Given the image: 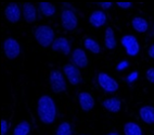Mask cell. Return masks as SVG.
Here are the masks:
<instances>
[{
  "label": "cell",
  "instance_id": "cell-1",
  "mask_svg": "<svg viewBox=\"0 0 154 135\" xmlns=\"http://www.w3.org/2000/svg\"><path fill=\"white\" fill-rule=\"evenodd\" d=\"M37 114L39 120L46 125H50L57 119V106L49 95H42L37 101Z\"/></svg>",
  "mask_w": 154,
  "mask_h": 135
},
{
  "label": "cell",
  "instance_id": "cell-2",
  "mask_svg": "<svg viewBox=\"0 0 154 135\" xmlns=\"http://www.w3.org/2000/svg\"><path fill=\"white\" fill-rule=\"evenodd\" d=\"M34 38L42 47H51L55 40L54 30L48 25H40L34 31Z\"/></svg>",
  "mask_w": 154,
  "mask_h": 135
},
{
  "label": "cell",
  "instance_id": "cell-3",
  "mask_svg": "<svg viewBox=\"0 0 154 135\" xmlns=\"http://www.w3.org/2000/svg\"><path fill=\"white\" fill-rule=\"evenodd\" d=\"M49 82L51 91L54 94H61L66 91V83L63 73L60 70H52L49 73Z\"/></svg>",
  "mask_w": 154,
  "mask_h": 135
},
{
  "label": "cell",
  "instance_id": "cell-4",
  "mask_svg": "<svg viewBox=\"0 0 154 135\" xmlns=\"http://www.w3.org/2000/svg\"><path fill=\"white\" fill-rule=\"evenodd\" d=\"M121 44L126 50V53L130 57H136L140 51V45L135 35L126 34V35L122 36Z\"/></svg>",
  "mask_w": 154,
  "mask_h": 135
},
{
  "label": "cell",
  "instance_id": "cell-5",
  "mask_svg": "<svg viewBox=\"0 0 154 135\" xmlns=\"http://www.w3.org/2000/svg\"><path fill=\"white\" fill-rule=\"evenodd\" d=\"M97 81L100 87L106 93H115L119 91V84L117 83V81L106 74L105 72H100L97 76Z\"/></svg>",
  "mask_w": 154,
  "mask_h": 135
},
{
  "label": "cell",
  "instance_id": "cell-6",
  "mask_svg": "<svg viewBox=\"0 0 154 135\" xmlns=\"http://www.w3.org/2000/svg\"><path fill=\"white\" fill-rule=\"evenodd\" d=\"M62 69H63L64 76L67 79L71 85L77 86L82 82V80H83L82 72H80V69H78L76 66H74L73 63H65Z\"/></svg>",
  "mask_w": 154,
  "mask_h": 135
},
{
  "label": "cell",
  "instance_id": "cell-7",
  "mask_svg": "<svg viewBox=\"0 0 154 135\" xmlns=\"http://www.w3.org/2000/svg\"><path fill=\"white\" fill-rule=\"evenodd\" d=\"M3 53L5 56L7 57V59L9 60H14L21 53V46L20 43L15 38L9 37L5 40L3 43Z\"/></svg>",
  "mask_w": 154,
  "mask_h": 135
},
{
  "label": "cell",
  "instance_id": "cell-8",
  "mask_svg": "<svg viewBox=\"0 0 154 135\" xmlns=\"http://www.w3.org/2000/svg\"><path fill=\"white\" fill-rule=\"evenodd\" d=\"M61 24L66 31H74L78 25V18L71 9H64L61 13Z\"/></svg>",
  "mask_w": 154,
  "mask_h": 135
},
{
  "label": "cell",
  "instance_id": "cell-9",
  "mask_svg": "<svg viewBox=\"0 0 154 135\" xmlns=\"http://www.w3.org/2000/svg\"><path fill=\"white\" fill-rule=\"evenodd\" d=\"M77 99H78L80 109L85 112L91 111L94 108V105H96V100L89 92H80L77 96Z\"/></svg>",
  "mask_w": 154,
  "mask_h": 135
},
{
  "label": "cell",
  "instance_id": "cell-10",
  "mask_svg": "<svg viewBox=\"0 0 154 135\" xmlns=\"http://www.w3.org/2000/svg\"><path fill=\"white\" fill-rule=\"evenodd\" d=\"M5 17L9 22L17 23L22 17V8H20L17 3H9L5 8Z\"/></svg>",
  "mask_w": 154,
  "mask_h": 135
},
{
  "label": "cell",
  "instance_id": "cell-11",
  "mask_svg": "<svg viewBox=\"0 0 154 135\" xmlns=\"http://www.w3.org/2000/svg\"><path fill=\"white\" fill-rule=\"evenodd\" d=\"M72 62L78 69H86L89 64V60L85 50H83L82 48L74 49V51L72 53Z\"/></svg>",
  "mask_w": 154,
  "mask_h": 135
},
{
  "label": "cell",
  "instance_id": "cell-12",
  "mask_svg": "<svg viewBox=\"0 0 154 135\" xmlns=\"http://www.w3.org/2000/svg\"><path fill=\"white\" fill-rule=\"evenodd\" d=\"M51 49L53 51H57L59 53H62L64 56H69L72 53V47L71 43L66 37H58L55 38V40L53 41Z\"/></svg>",
  "mask_w": 154,
  "mask_h": 135
},
{
  "label": "cell",
  "instance_id": "cell-13",
  "mask_svg": "<svg viewBox=\"0 0 154 135\" xmlns=\"http://www.w3.org/2000/svg\"><path fill=\"white\" fill-rule=\"evenodd\" d=\"M22 15L25 22L28 24H33L37 20V9L33 3L25 2L22 5Z\"/></svg>",
  "mask_w": 154,
  "mask_h": 135
},
{
  "label": "cell",
  "instance_id": "cell-14",
  "mask_svg": "<svg viewBox=\"0 0 154 135\" xmlns=\"http://www.w3.org/2000/svg\"><path fill=\"white\" fill-rule=\"evenodd\" d=\"M107 17L106 14L101 10H96L90 14L89 17V23L94 27H102L106 23Z\"/></svg>",
  "mask_w": 154,
  "mask_h": 135
},
{
  "label": "cell",
  "instance_id": "cell-15",
  "mask_svg": "<svg viewBox=\"0 0 154 135\" xmlns=\"http://www.w3.org/2000/svg\"><path fill=\"white\" fill-rule=\"evenodd\" d=\"M102 106L109 112L117 113L122 109V101L116 97H110V98H106V99L103 100Z\"/></svg>",
  "mask_w": 154,
  "mask_h": 135
},
{
  "label": "cell",
  "instance_id": "cell-16",
  "mask_svg": "<svg viewBox=\"0 0 154 135\" xmlns=\"http://www.w3.org/2000/svg\"><path fill=\"white\" fill-rule=\"evenodd\" d=\"M139 116L144 123L154 124V107L148 105L141 107L139 109Z\"/></svg>",
  "mask_w": 154,
  "mask_h": 135
},
{
  "label": "cell",
  "instance_id": "cell-17",
  "mask_svg": "<svg viewBox=\"0 0 154 135\" xmlns=\"http://www.w3.org/2000/svg\"><path fill=\"white\" fill-rule=\"evenodd\" d=\"M117 41H116L115 33L112 27H106L104 33V46L106 49L112 50L116 47Z\"/></svg>",
  "mask_w": 154,
  "mask_h": 135
},
{
  "label": "cell",
  "instance_id": "cell-18",
  "mask_svg": "<svg viewBox=\"0 0 154 135\" xmlns=\"http://www.w3.org/2000/svg\"><path fill=\"white\" fill-rule=\"evenodd\" d=\"M132 28L138 33H146L149 30V23L144 18L142 17H135L131 21Z\"/></svg>",
  "mask_w": 154,
  "mask_h": 135
},
{
  "label": "cell",
  "instance_id": "cell-19",
  "mask_svg": "<svg viewBox=\"0 0 154 135\" xmlns=\"http://www.w3.org/2000/svg\"><path fill=\"white\" fill-rule=\"evenodd\" d=\"M84 46L87 50H89L91 53L94 55H98V53H101V46L99 45V43L97 40H94V38L91 37H87L84 40Z\"/></svg>",
  "mask_w": 154,
  "mask_h": 135
},
{
  "label": "cell",
  "instance_id": "cell-20",
  "mask_svg": "<svg viewBox=\"0 0 154 135\" xmlns=\"http://www.w3.org/2000/svg\"><path fill=\"white\" fill-rule=\"evenodd\" d=\"M38 9H39V11H40V13L46 18L52 17L55 13V6L50 2L38 3Z\"/></svg>",
  "mask_w": 154,
  "mask_h": 135
},
{
  "label": "cell",
  "instance_id": "cell-21",
  "mask_svg": "<svg viewBox=\"0 0 154 135\" xmlns=\"http://www.w3.org/2000/svg\"><path fill=\"white\" fill-rule=\"evenodd\" d=\"M124 134L125 135H143L141 127L135 122H127L124 125Z\"/></svg>",
  "mask_w": 154,
  "mask_h": 135
},
{
  "label": "cell",
  "instance_id": "cell-22",
  "mask_svg": "<svg viewBox=\"0 0 154 135\" xmlns=\"http://www.w3.org/2000/svg\"><path fill=\"white\" fill-rule=\"evenodd\" d=\"M30 125L29 122L27 121H22L17 124V127L13 130V135H28L30 133Z\"/></svg>",
  "mask_w": 154,
  "mask_h": 135
},
{
  "label": "cell",
  "instance_id": "cell-23",
  "mask_svg": "<svg viewBox=\"0 0 154 135\" xmlns=\"http://www.w3.org/2000/svg\"><path fill=\"white\" fill-rule=\"evenodd\" d=\"M54 135H73L72 125L67 121H63L59 124V127L55 130Z\"/></svg>",
  "mask_w": 154,
  "mask_h": 135
},
{
  "label": "cell",
  "instance_id": "cell-24",
  "mask_svg": "<svg viewBox=\"0 0 154 135\" xmlns=\"http://www.w3.org/2000/svg\"><path fill=\"white\" fill-rule=\"evenodd\" d=\"M146 80H148L149 82L153 83V84H154V68H150V69L146 70Z\"/></svg>",
  "mask_w": 154,
  "mask_h": 135
},
{
  "label": "cell",
  "instance_id": "cell-25",
  "mask_svg": "<svg viewBox=\"0 0 154 135\" xmlns=\"http://www.w3.org/2000/svg\"><path fill=\"white\" fill-rule=\"evenodd\" d=\"M138 77H139V73H138L137 71H134V72H131L130 74H128V76H127V82L129 83V84H131V83L137 81Z\"/></svg>",
  "mask_w": 154,
  "mask_h": 135
},
{
  "label": "cell",
  "instance_id": "cell-26",
  "mask_svg": "<svg viewBox=\"0 0 154 135\" xmlns=\"http://www.w3.org/2000/svg\"><path fill=\"white\" fill-rule=\"evenodd\" d=\"M9 130V123L6 119H1V135H7Z\"/></svg>",
  "mask_w": 154,
  "mask_h": 135
},
{
  "label": "cell",
  "instance_id": "cell-27",
  "mask_svg": "<svg viewBox=\"0 0 154 135\" xmlns=\"http://www.w3.org/2000/svg\"><path fill=\"white\" fill-rule=\"evenodd\" d=\"M128 66H129V62H128V61H126V60H124V61H121V62L117 64L116 69L119 70V71H123V70L127 69Z\"/></svg>",
  "mask_w": 154,
  "mask_h": 135
},
{
  "label": "cell",
  "instance_id": "cell-28",
  "mask_svg": "<svg viewBox=\"0 0 154 135\" xmlns=\"http://www.w3.org/2000/svg\"><path fill=\"white\" fill-rule=\"evenodd\" d=\"M116 6L122 9H129L130 7H131V3L130 2H116Z\"/></svg>",
  "mask_w": 154,
  "mask_h": 135
},
{
  "label": "cell",
  "instance_id": "cell-29",
  "mask_svg": "<svg viewBox=\"0 0 154 135\" xmlns=\"http://www.w3.org/2000/svg\"><path fill=\"white\" fill-rule=\"evenodd\" d=\"M98 6L101 7L103 10H106V9H110L112 7V2H100L98 3Z\"/></svg>",
  "mask_w": 154,
  "mask_h": 135
},
{
  "label": "cell",
  "instance_id": "cell-30",
  "mask_svg": "<svg viewBox=\"0 0 154 135\" xmlns=\"http://www.w3.org/2000/svg\"><path fill=\"white\" fill-rule=\"evenodd\" d=\"M148 56L150 57L151 59H154V44L151 45L148 49Z\"/></svg>",
  "mask_w": 154,
  "mask_h": 135
},
{
  "label": "cell",
  "instance_id": "cell-31",
  "mask_svg": "<svg viewBox=\"0 0 154 135\" xmlns=\"http://www.w3.org/2000/svg\"><path fill=\"white\" fill-rule=\"evenodd\" d=\"M106 135H121L119 132H110V133H107Z\"/></svg>",
  "mask_w": 154,
  "mask_h": 135
},
{
  "label": "cell",
  "instance_id": "cell-32",
  "mask_svg": "<svg viewBox=\"0 0 154 135\" xmlns=\"http://www.w3.org/2000/svg\"><path fill=\"white\" fill-rule=\"evenodd\" d=\"M153 30H154V23H153Z\"/></svg>",
  "mask_w": 154,
  "mask_h": 135
},
{
  "label": "cell",
  "instance_id": "cell-33",
  "mask_svg": "<svg viewBox=\"0 0 154 135\" xmlns=\"http://www.w3.org/2000/svg\"><path fill=\"white\" fill-rule=\"evenodd\" d=\"M82 135H88V134H82Z\"/></svg>",
  "mask_w": 154,
  "mask_h": 135
}]
</instances>
